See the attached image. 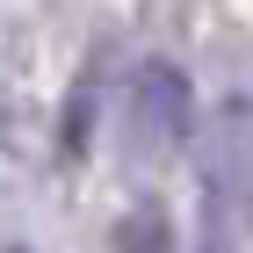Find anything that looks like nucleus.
Masks as SVG:
<instances>
[{
	"label": "nucleus",
	"mask_w": 253,
	"mask_h": 253,
	"mask_svg": "<svg viewBox=\"0 0 253 253\" xmlns=\"http://www.w3.org/2000/svg\"><path fill=\"white\" fill-rule=\"evenodd\" d=\"M123 253H167V246H159V224H152V217H137L130 232H123Z\"/></svg>",
	"instance_id": "nucleus-2"
},
{
	"label": "nucleus",
	"mask_w": 253,
	"mask_h": 253,
	"mask_svg": "<svg viewBox=\"0 0 253 253\" xmlns=\"http://www.w3.org/2000/svg\"><path fill=\"white\" fill-rule=\"evenodd\" d=\"M7 253H29V246H7Z\"/></svg>",
	"instance_id": "nucleus-3"
},
{
	"label": "nucleus",
	"mask_w": 253,
	"mask_h": 253,
	"mask_svg": "<svg viewBox=\"0 0 253 253\" xmlns=\"http://www.w3.org/2000/svg\"><path fill=\"white\" fill-rule=\"evenodd\" d=\"M130 116H137V130H145L152 152H181V145L195 137V87H188V73L167 65V58H152L145 73H137Z\"/></svg>",
	"instance_id": "nucleus-1"
}]
</instances>
